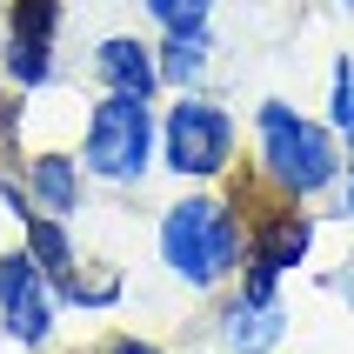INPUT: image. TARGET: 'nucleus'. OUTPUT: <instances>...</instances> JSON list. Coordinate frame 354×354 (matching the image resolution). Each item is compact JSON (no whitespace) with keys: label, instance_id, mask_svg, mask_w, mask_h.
Listing matches in <instances>:
<instances>
[{"label":"nucleus","instance_id":"1","mask_svg":"<svg viewBox=\"0 0 354 354\" xmlns=\"http://www.w3.org/2000/svg\"><path fill=\"white\" fill-rule=\"evenodd\" d=\"M254 134H261V167L274 180L281 194H321V187H335L341 180V140L328 120H308L301 107L288 100H261L254 114Z\"/></svg>","mask_w":354,"mask_h":354},{"label":"nucleus","instance_id":"2","mask_svg":"<svg viewBox=\"0 0 354 354\" xmlns=\"http://www.w3.org/2000/svg\"><path fill=\"white\" fill-rule=\"evenodd\" d=\"M160 261L174 268V281L187 288H221V281L241 268V221L227 201L214 194H194V201H174L160 214Z\"/></svg>","mask_w":354,"mask_h":354},{"label":"nucleus","instance_id":"3","mask_svg":"<svg viewBox=\"0 0 354 354\" xmlns=\"http://www.w3.org/2000/svg\"><path fill=\"white\" fill-rule=\"evenodd\" d=\"M154 100L140 94H100V107L87 114V134H80V167L94 180H114V187H127V180L147 174V160H154Z\"/></svg>","mask_w":354,"mask_h":354},{"label":"nucleus","instance_id":"4","mask_svg":"<svg viewBox=\"0 0 354 354\" xmlns=\"http://www.w3.org/2000/svg\"><path fill=\"white\" fill-rule=\"evenodd\" d=\"M160 154H167V167H174L180 180L227 174V160H234V114H227L221 100L187 87V94L167 107V120H160Z\"/></svg>","mask_w":354,"mask_h":354},{"label":"nucleus","instance_id":"5","mask_svg":"<svg viewBox=\"0 0 354 354\" xmlns=\"http://www.w3.org/2000/svg\"><path fill=\"white\" fill-rule=\"evenodd\" d=\"M54 281L34 268V254L20 248V254H0V321H7V335L20 348H40V341L54 335Z\"/></svg>","mask_w":354,"mask_h":354},{"label":"nucleus","instance_id":"6","mask_svg":"<svg viewBox=\"0 0 354 354\" xmlns=\"http://www.w3.org/2000/svg\"><path fill=\"white\" fill-rule=\"evenodd\" d=\"M308 248H315V221L295 214V207L254 221V234H248V288L241 295H274L281 274L308 261Z\"/></svg>","mask_w":354,"mask_h":354},{"label":"nucleus","instance_id":"7","mask_svg":"<svg viewBox=\"0 0 354 354\" xmlns=\"http://www.w3.org/2000/svg\"><path fill=\"white\" fill-rule=\"evenodd\" d=\"M94 80L107 87V94H140V100H154L160 60H154V47H147V40L114 34V40H100V47H94Z\"/></svg>","mask_w":354,"mask_h":354},{"label":"nucleus","instance_id":"8","mask_svg":"<svg viewBox=\"0 0 354 354\" xmlns=\"http://www.w3.org/2000/svg\"><path fill=\"white\" fill-rule=\"evenodd\" d=\"M281 335H288V308H281V295H234V308H227V321H221L227 354H274Z\"/></svg>","mask_w":354,"mask_h":354},{"label":"nucleus","instance_id":"9","mask_svg":"<svg viewBox=\"0 0 354 354\" xmlns=\"http://www.w3.org/2000/svg\"><path fill=\"white\" fill-rule=\"evenodd\" d=\"M20 227H27V254H34V268L60 288V281L80 268L74 241H67V221H60V214H40V207H27V214H20Z\"/></svg>","mask_w":354,"mask_h":354},{"label":"nucleus","instance_id":"10","mask_svg":"<svg viewBox=\"0 0 354 354\" xmlns=\"http://www.w3.org/2000/svg\"><path fill=\"white\" fill-rule=\"evenodd\" d=\"M27 187H34V207L40 214H74L80 207V160H67V154H34L27 160Z\"/></svg>","mask_w":354,"mask_h":354},{"label":"nucleus","instance_id":"11","mask_svg":"<svg viewBox=\"0 0 354 354\" xmlns=\"http://www.w3.org/2000/svg\"><path fill=\"white\" fill-rule=\"evenodd\" d=\"M207 54H214V40H207V27H201V34H167V40L154 47V60H160V80L187 94V87H194V80L207 74Z\"/></svg>","mask_w":354,"mask_h":354},{"label":"nucleus","instance_id":"12","mask_svg":"<svg viewBox=\"0 0 354 354\" xmlns=\"http://www.w3.org/2000/svg\"><path fill=\"white\" fill-rule=\"evenodd\" d=\"M7 40H34V47H54V40H60V0H14Z\"/></svg>","mask_w":354,"mask_h":354},{"label":"nucleus","instance_id":"13","mask_svg":"<svg viewBox=\"0 0 354 354\" xmlns=\"http://www.w3.org/2000/svg\"><path fill=\"white\" fill-rule=\"evenodd\" d=\"M147 14L160 20V34H201L214 20V0H147Z\"/></svg>","mask_w":354,"mask_h":354},{"label":"nucleus","instance_id":"14","mask_svg":"<svg viewBox=\"0 0 354 354\" xmlns=\"http://www.w3.org/2000/svg\"><path fill=\"white\" fill-rule=\"evenodd\" d=\"M7 74L20 87H47L54 80V47H34V40H7Z\"/></svg>","mask_w":354,"mask_h":354},{"label":"nucleus","instance_id":"15","mask_svg":"<svg viewBox=\"0 0 354 354\" xmlns=\"http://www.w3.org/2000/svg\"><path fill=\"white\" fill-rule=\"evenodd\" d=\"M328 127H335V140L354 147V60L335 67V87H328Z\"/></svg>","mask_w":354,"mask_h":354},{"label":"nucleus","instance_id":"16","mask_svg":"<svg viewBox=\"0 0 354 354\" xmlns=\"http://www.w3.org/2000/svg\"><path fill=\"white\" fill-rule=\"evenodd\" d=\"M341 207H348V221H354V160L341 167Z\"/></svg>","mask_w":354,"mask_h":354},{"label":"nucleus","instance_id":"17","mask_svg":"<svg viewBox=\"0 0 354 354\" xmlns=\"http://www.w3.org/2000/svg\"><path fill=\"white\" fill-rule=\"evenodd\" d=\"M114 354H160V348H154V341H120Z\"/></svg>","mask_w":354,"mask_h":354},{"label":"nucleus","instance_id":"18","mask_svg":"<svg viewBox=\"0 0 354 354\" xmlns=\"http://www.w3.org/2000/svg\"><path fill=\"white\" fill-rule=\"evenodd\" d=\"M341 268H348V274H341V281H335V288H341V295H348V301H354V261H341Z\"/></svg>","mask_w":354,"mask_h":354},{"label":"nucleus","instance_id":"19","mask_svg":"<svg viewBox=\"0 0 354 354\" xmlns=\"http://www.w3.org/2000/svg\"><path fill=\"white\" fill-rule=\"evenodd\" d=\"M341 7H354V0H341Z\"/></svg>","mask_w":354,"mask_h":354}]
</instances>
